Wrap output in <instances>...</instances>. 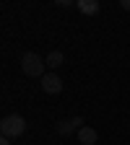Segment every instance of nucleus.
Instances as JSON below:
<instances>
[{
  "label": "nucleus",
  "mask_w": 130,
  "mask_h": 145,
  "mask_svg": "<svg viewBox=\"0 0 130 145\" xmlns=\"http://www.w3.org/2000/svg\"><path fill=\"white\" fill-rule=\"evenodd\" d=\"M0 145H11V140H8V137H3V140H0Z\"/></svg>",
  "instance_id": "obj_9"
},
{
  "label": "nucleus",
  "mask_w": 130,
  "mask_h": 145,
  "mask_svg": "<svg viewBox=\"0 0 130 145\" xmlns=\"http://www.w3.org/2000/svg\"><path fill=\"white\" fill-rule=\"evenodd\" d=\"M63 65V52H57V49H55V52H49V57H47V67H60Z\"/></svg>",
  "instance_id": "obj_7"
},
{
  "label": "nucleus",
  "mask_w": 130,
  "mask_h": 145,
  "mask_svg": "<svg viewBox=\"0 0 130 145\" xmlns=\"http://www.w3.org/2000/svg\"><path fill=\"white\" fill-rule=\"evenodd\" d=\"M81 124H83V119L81 117H73V119H60L57 122V135H70V132H76V130H81Z\"/></svg>",
  "instance_id": "obj_4"
},
{
  "label": "nucleus",
  "mask_w": 130,
  "mask_h": 145,
  "mask_svg": "<svg viewBox=\"0 0 130 145\" xmlns=\"http://www.w3.org/2000/svg\"><path fill=\"white\" fill-rule=\"evenodd\" d=\"M42 91L44 93H60L63 91V80L57 72H47V75L42 78Z\"/></svg>",
  "instance_id": "obj_3"
},
{
  "label": "nucleus",
  "mask_w": 130,
  "mask_h": 145,
  "mask_svg": "<svg viewBox=\"0 0 130 145\" xmlns=\"http://www.w3.org/2000/svg\"><path fill=\"white\" fill-rule=\"evenodd\" d=\"M78 10H81L83 16L99 13V0H78Z\"/></svg>",
  "instance_id": "obj_6"
},
{
  "label": "nucleus",
  "mask_w": 130,
  "mask_h": 145,
  "mask_svg": "<svg viewBox=\"0 0 130 145\" xmlns=\"http://www.w3.org/2000/svg\"><path fill=\"white\" fill-rule=\"evenodd\" d=\"M96 130H94V127H81V130H78V142L81 145H94L96 142Z\"/></svg>",
  "instance_id": "obj_5"
},
{
  "label": "nucleus",
  "mask_w": 130,
  "mask_h": 145,
  "mask_svg": "<svg viewBox=\"0 0 130 145\" xmlns=\"http://www.w3.org/2000/svg\"><path fill=\"white\" fill-rule=\"evenodd\" d=\"M120 8L122 10H130V0H120Z\"/></svg>",
  "instance_id": "obj_8"
},
{
  "label": "nucleus",
  "mask_w": 130,
  "mask_h": 145,
  "mask_svg": "<svg viewBox=\"0 0 130 145\" xmlns=\"http://www.w3.org/2000/svg\"><path fill=\"white\" fill-rule=\"evenodd\" d=\"M0 132H3V137H21L26 132V119L21 114H8L3 117V122H0Z\"/></svg>",
  "instance_id": "obj_2"
},
{
  "label": "nucleus",
  "mask_w": 130,
  "mask_h": 145,
  "mask_svg": "<svg viewBox=\"0 0 130 145\" xmlns=\"http://www.w3.org/2000/svg\"><path fill=\"white\" fill-rule=\"evenodd\" d=\"M21 70L26 72V75L42 80V78L47 75V60H42L36 52H26L24 57H21Z\"/></svg>",
  "instance_id": "obj_1"
}]
</instances>
